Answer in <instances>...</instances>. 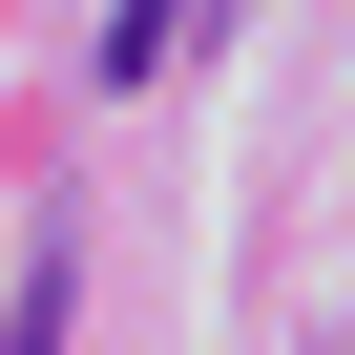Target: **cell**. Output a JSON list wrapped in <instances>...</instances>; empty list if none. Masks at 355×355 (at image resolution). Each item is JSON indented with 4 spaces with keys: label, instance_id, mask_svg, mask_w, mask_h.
I'll return each mask as SVG.
<instances>
[{
    "label": "cell",
    "instance_id": "obj_1",
    "mask_svg": "<svg viewBox=\"0 0 355 355\" xmlns=\"http://www.w3.org/2000/svg\"><path fill=\"white\" fill-rule=\"evenodd\" d=\"M167 42H189V0H105V84H146Z\"/></svg>",
    "mask_w": 355,
    "mask_h": 355
},
{
    "label": "cell",
    "instance_id": "obj_2",
    "mask_svg": "<svg viewBox=\"0 0 355 355\" xmlns=\"http://www.w3.org/2000/svg\"><path fill=\"white\" fill-rule=\"evenodd\" d=\"M0 355H63V272H21V334H0Z\"/></svg>",
    "mask_w": 355,
    "mask_h": 355
}]
</instances>
